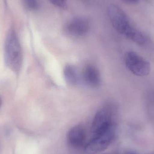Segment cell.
<instances>
[{"mask_svg":"<svg viewBox=\"0 0 154 154\" xmlns=\"http://www.w3.org/2000/svg\"><path fill=\"white\" fill-rule=\"evenodd\" d=\"M124 61L128 70L138 77H146L151 72V65L145 59L133 51L126 52Z\"/></svg>","mask_w":154,"mask_h":154,"instance_id":"obj_3","label":"cell"},{"mask_svg":"<svg viewBox=\"0 0 154 154\" xmlns=\"http://www.w3.org/2000/svg\"><path fill=\"white\" fill-rule=\"evenodd\" d=\"M125 2L127 3L134 4L137 3L138 2V0H123Z\"/></svg>","mask_w":154,"mask_h":154,"instance_id":"obj_12","label":"cell"},{"mask_svg":"<svg viewBox=\"0 0 154 154\" xmlns=\"http://www.w3.org/2000/svg\"><path fill=\"white\" fill-rule=\"evenodd\" d=\"M83 78L85 82L91 87H96L99 85L100 76L96 67L88 65L83 70Z\"/></svg>","mask_w":154,"mask_h":154,"instance_id":"obj_8","label":"cell"},{"mask_svg":"<svg viewBox=\"0 0 154 154\" xmlns=\"http://www.w3.org/2000/svg\"><path fill=\"white\" fill-rule=\"evenodd\" d=\"M136 154L135 153L133 152H130L127 153L126 154Z\"/></svg>","mask_w":154,"mask_h":154,"instance_id":"obj_13","label":"cell"},{"mask_svg":"<svg viewBox=\"0 0 154 154\" xmlns=\"http://www.w3.org/2000/svg\"><path fill=\"white\" fill-rule=\"evenodd\" d=\"M90 25L86 19L77 18L69 22L66 27L67 34L74 37H80L87 34L89 29Z\"/></svg>","mask_w":154,"mask_h":154,"instance_id":"obj_6","label":"cell"},{"mask_svg":"<svg viewBox=\"0 0 154 154\" xmlns=\"http://www.w3.org/2000/svg\"><path fill=\"white\" fill-rule=\"evenodd\" d=\"M116 135L115 124L95 135L87 143L85 151L89 154H97L106 150L111 143Z\"/></svg>","mask_w":154,"mask_h":154,"instance_id":"obj_2","label":"cell"},{"mask_svg":"<svg viewBox=\"0 0 154 154\" xmlns=\"http://www.w3.org/2000/svg\"><path fill=\"white\" fill-rule=\"evenodd\" d=\"M114 108L112 105H106L96 113L91 125V132L93 136L106 130L115 124L113 122Z\"/></svg>","mask_w":154,"mask_h":154,"instance_id":"obj_4","label":"cell"},{"mask_svg":"<svg viewBox=\"0 0 154 154\" xmlns=\"http://www.w3.org/2000/svg\"><path fill=\"white\" fill-rule=\"evenodd\" d=\"M25 7L30 11H35L39 7L38 0H23Z\"/></svg>","mask_w":154,"mask_h":154,"instance_id":"obj_10","label":"cell"},{"mask_svg":"<svg viewBox=\"0 0 154 154\" xmlns=\"http://www.w3.org/2000/svg\"><path fill=\"white\" fill-rule=\"evenodd\" d=\"M1 99H0V104H1Z\"/></svg>","mask_w":154,"mask_h":154,"instance_id":"obj_14","label":"cell"},{"mask_svg":"<svg viewBox=\"0 0 154 154\" xmlns=\"http://www.w3.org/2000/svg\"><path fill=\"white\" fill-rule=\"evenodd\" d=\"M108 14L114 28L119 32L125 35L132 26L125 13L119 6L112 4L109 6Z\"/></svg>","mask_w":154,"mask_h":154,"instance_id":"obj_5","label":"cell"},{"mask_svg":"<svg viewBox=\"0 0 154 154\" xmlns=\"http://www.w3.org/2000/svg\"><path fill=\"white\" fill-rule=\"evenodd\" d=\"M86 134L83 128L80 126H76L69 130L68 140L69 143L75 147L82 146L85 142Z\"/></svg>","mask_w":154,"mask_h":154,"instance_id":"obj_7","label":"cell"},{"mask_svg":"<svg viewBox=\"0 0 154 154\" xmlns=\"http://www.w3.org/2000/svg\"><path fill=\"white\" fill-rule=\"evenodd\" d=\"M64 75L68 82L71 84L77 83L78 78L75 69L72 66L68 65L66 66L64 69Z\"/></svg>","mask_w":154,"mask_h":154,"instance_id":"obj_9","label":"cell"},{"mask_svg":"<svg viewBox=\"0 0 154 154\" xmlns=\"http://www.w3.org/2000/svg\"><path fill=\"white\" fill-rule=\"evenodd\" d=\"M50 2L55 6L61 8H65L67 6L68 0H48Z\"/></svg>","mask_w":154,"mask_h":154,"instance_id":"obj_11","label":"cell"},{"mask_svg":"<svg viewBox=\"0 0 154 154\" xmlns=\"http://www.w3.org/2000/svg\"><path fill=\"white\" fill-rule=\"evenodd\" d=\"M5 59L6 65L14 72L20 69L22 62L21 48L16 33L11 30L7 34L5 44Z\"/></svg>","mask_w":154,"mask_h":154,"instance_id":"obj_1","label":"cell"}]
</instances>
